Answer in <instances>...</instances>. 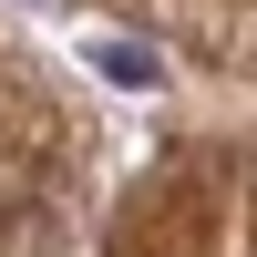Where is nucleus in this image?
Wrapping results in <instances>:
<instances>
[{
	"label": "nucleus",
	"instance_id": "obj_1",
	"mask_svg": "<svg viewBox=\"0 0 257 257\" xmlns=\"http://www.w3.org/2000/svg\"><path fill=\"white\" fill-rule=\"evenodd\" d=\"M103 72H123V82H155V52H123V41H103Z\"/></svg>",
	"mask_w": 257,
	"mask_h": 257
}]
</instances>
